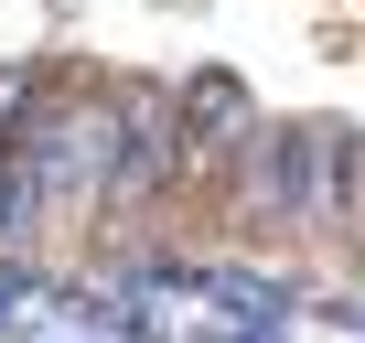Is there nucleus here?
Instances as JSON below:
<instances>
[{"instance_id":"39448f33","label":"nucleus","mask_w":365,"mask_h":343,"mask_svg":"<svg viewBox=\"0 0 365 343\" xmlns=\"http://www.w3.org/2000/svg\"><path fill=\"white\" fill-rule=\"evenodd\" d=\"M333 236L365 268V129H344V172H333Z\"/></svg>"},{"instance_id":"f257e3e1","label":"nucleus","mask_w":365,"mask_h":343,"mask_svg":"<svg viewBox=\"0 0 365 343\" xmlns=\"http://www.w3.org/2000/svg\"><path fill=\"white\" fill-rule=\"evenodd\" d=\"M333 172H344V118H247L237 172H226V215L258 247L333 236Z\"/></svg>"},{"instance_id":"7ed1b4c3","label":"nucleus","mask_w":365,"mask_h":343,"mask_svg":"<svg viewBox=\"0 0 365 343\" xmlns=\"http://www.w3.org/2000/svg\"><path fill=\"white\" fill-rule=\"evenodd\" d=\"M247 86L237 75H182L172 86V204H226V172H237V139H247Z\"/></svg>"},{"instance_id":"423d86ee","label":"nucleus","mask_w":365,"mask_h":343,"mask_svg":"<svg viewBox=\"0 0 365 343\" xmlns=\"http://www.w3.org/2000/svg\"><path fill=\"white\" fill-rule=\"evenodd\" d=\"M33 343H65V332H33Z\"/></svg>"},{"instance_id":"f03ea898","label":"nucleus","mask_w":365,"mask_h":343,"mask_svg":"<svg viewBox=\"0 0 365 343\" xmlns=\"http://www.w3.org/2000/svg\"><path fill=\"white\" fill-rule=\"evenodd\" d=\"M161 215H172V86L161 75H108V139H97L86 226L150 236Z\"/></svg>"},{"instance_id":"20e7f679","label":"nucleus","mask_w":365,"mask_h":343,"mask_svg":"<svg viewBox=\"0 0 365 343\" xmlns=\"http://www.w3.org/2000/svg\"><path fill=\"white\" fill-rule=\"evenodd\" d=\"M194 290H205V300H226V311H237L247 332H269V322H290V300H301L290 279H258V268H194Z\"/></svg>"}]
</instances>
